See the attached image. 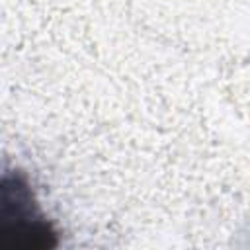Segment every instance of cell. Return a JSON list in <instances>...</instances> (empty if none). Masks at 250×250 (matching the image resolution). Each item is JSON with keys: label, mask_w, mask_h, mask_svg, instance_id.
<instances>
[{"label": "cell", "mask_w": 250, "mask_h": 250, "mask_svg": "<svg viewBox=\"0 0 250 250\" xmlns=\"http://www.w3.org/2000/svg\"><path fill=\"white\" fill-rule=\"evenodd\" d=\"M59 232L41 211L27 176L0 174V248H57Z\"/></svg>", "instance_id": "cell-1"}]
</instances>
